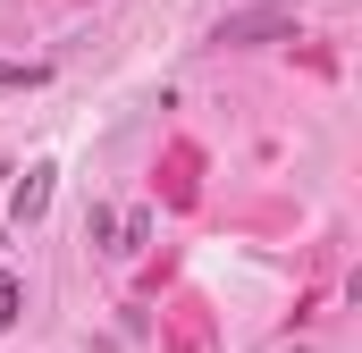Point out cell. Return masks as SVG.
Returning a JSON list of instances; mask_svg holds the SVG:
<instances>
[{"mask_svg": "<svg viewBox=\"0 0 362 353\" xmlns=\"http://www.w3.org/2000/svg\"><path fill=\"white\" fill-rule=\"evenodd\" d=\"M51 160H34V169H25V185H17V202H8V219H17V227H34V219H42V210H51Z\"/></svg>", "mask_w": 362, "mask_h": 353, "instance_id": "1", "label": "cell"}, {"mask_svg": "<svg viewBox=\"0 0 362 353\" xmlns=\"http://www.w3.org/2000/svg\"><path fill=\"white\" fill-rule=\"evenodd\" d=\"M270 25H286V8H245V17L219 25V42H245V34H270Z\"/></svg>", "mask_w": 362, "mask_h": 353, "instance_id": "2", "label": "cell"}, {"mask_svg": "<svg viewBox=\"0 0 362 353\" xmlns=\"http://www.w3.org/2000/svg\"><path fill=\"white\" fill-rule=\"evenodd\" d=\"M0 85H8V92H34V85H51V68H42V59H25V68L0 59Z\"/></svg>", "mask_w": 362, "mask_h": 353, "instance_id": "3", "label": "cell"}, {"mask_svg": "<svg viewBox=\"0 0 362 353\" xmlns=\"http://www.w3.org/2000/svg\"><path fill=\"white\" fill-rule=\"evenodd\" d=\"M17 320H25V286H17V277H0V328H17Z\"/></svg>", "mask_w": 362, "mask_h": 353, "instance_id": "4", "label": "cell"}, {"mask_svg": "<svg viewBox=\"0 0 362 353\" xmlns=\"http://www.w3.org/2000/svg\"><path fill=\"white\" fill-rule=\"evenodd\" d=\"M0 253H8V236H0Z\"/></svg>", "mask_w": 362, "mask_h": 353, "instance_id": "5", "label": "cell"}]
</instances>
